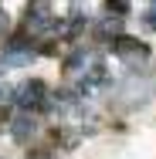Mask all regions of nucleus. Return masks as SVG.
<instances>
[{
	"label": "nucleus",
	"instance_id": "obj_6",
	"mask_svg": "<svg viewBox=\"0 0 156 159\" xmlns=\"http://www.w3.org/2000/svg\"><path fill=\"white\" fill-rule=\"evenodd\" d=\"M10 132H14L17 142H27V139L34 135V119H31V112H21V115L10 122Z\"/></svg>",
	"mask_w": 156,
	"mask_h": 159
},
{
	"label": "nucleus",
	"instance_id": "obj_4",
	"mask_svg": "<svg viewBox=\"0 0 156 159\" xmlns=\"http://www.w3.org/2000/svg\"><path fill=\"white\" fill-rule=\"evenodd\" d=\"M44 102H48V85L41 81V78H34L27 81L21 92H17V105L24 108V112H34V108H44Z\"/></svg>",
	"mask_w": 156,
	"mask_h": 159
},
{
	"label": "nucleus",
	"instance_id": "obj_5",
	"mask_svg": "<svg viewBox=\"0 0 156 159\" xmlns=\"http://www.w3.org/2000/svg\"><path fill=\"white\" fill-rule=\"evenodd\" d=\"M34 51L27 48V44H10L3 54H0V61L7 64V68H24V64H31Z\"/></svg>",
	"mask_w": 156,
	"mask_h": 159
},
{
	"label": "nucleus",
	"instance_id": "obj_10",
	"mask_svg": "<svg viewBox=\"0 0 156 159\" xmlns=\"http://www.w3.org/2000/svg\"><path fill=\"white\" fill-rule=\"evenodd\" d=\"M143 20H146V27H153V31H156V10H149V14H146Z\"/></svg>",
	"mask_w": 156,
	"mask_h": 159
},
{
	"label": "nucleus",
	"instance_id": "obj_9",
	"mask_svg": "<svg viewBox=\"0 0 156 159\" xmlns=\"http://www.w3.org/2000/svg\"><path fill=\"white\" fill-rule=\"evenodd\" d=\"M7 27H10V20H7V14H3V10H0V37H3V34H7Z\"/></svg>",
	"mask_w": 156,
	"mask_h": 159
},
{
	"label": "nucleus",
	"instance_id": "obj_2",
	"mask_svg": "<svg viewBox=\"0 0 156 159\" xmlns=\"http://www.w3.org/2000/svg\"><path fill=\"white\" fill-rule=\"evenodd\" d=\"M51 17H54L51 0H31V3H27V14H24L27 34H41L44 27H51Z\"/></svg>",
	"mask_w": 156,
	"mask_h": 159
},
{
	"label": "nucleus",
	"instance_id": "obj_1",
	"mask_svg": "<svg viewBox=\"0 0 156 159\" xmlns=\"http://www.w3.org/2000/svg\"><path fill=\"white\" fill-rule=\"evenodd\" d=\"M156 95V78L146 75V78H129L122 81V105H139V102H149Z\"/></svg>",
	"mask_w": 156,
	"mask_h": 159
},
{
	"label": "nucleus",
	"instance_id": "obj_8",
	"mask_svg": "<svg viewBox=\"0 0 156 159\" xmlns=\"http://www.w3.org/2000/svg\"><path fill=\"white\" fill-rule=\"evenodd\" d=\"M105 7L116 10V14H125V10H129V0H105Z\"/></svg>",
	"mask_w": 156,
	"mask_h": 159
},
{
	"label": "nucleus",
	"instance_id": "obj_7",
	"mask_svg": "<svg viewBox=\"0 0 156 159\" xmlns=\"http://www.w3.org/2000/svg\"><path fill=\"white\" fill-rule=\"evenodd\" d=\"M92 68H95V61L88 58V54H75L71 61L64 64V75H68V78H85Z\"/></svg>",
	"mask_w": 156,
	"mask_h": 159
},
{
	"label": "nucleus",
	"instance_id": "obj_3",
	"mask_svg": "<svg viewBox=\"0 0 156 159\" xmlns=\"http://www.w3.org/2000/svg\"><path fill=\"white\" fill-rule=\"evenodd\" d=\"M112 54H119L122 61H146V58H149V48H146L139 37L116 34V37H112Z\"/></svg>",
	"mask_w": 156,
	"mask_h": 159
}]
</instances>
